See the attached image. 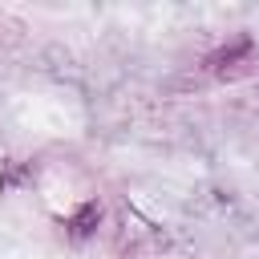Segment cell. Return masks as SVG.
Returning <instances> with one entry per match:
<instances>
[{"mask_svg":"<svg viewBox=\"0 0 259 259\" xmlns=\"http://www.w3.org/2000/svg\"><path fill=\"white\" fill-rule=\"evenodd\" d=\"M251 49H255V40L243 32V36H235V45H223V49H214L202 65H206V73H227V69H235L239 61H247L251 57Z\"/></svg>","mask_w":259,"mask_h":259,"instance_id":"cell-1","label":"cell"},{"mask_svg":"<svg viewBox=\"0 0 259 259\" xmlns=\"http://www.w3.org/2000/svg\"><path fill=\"white\" fill-rule=\"evenodd\" d=\"M97 223H101V206L89 198V202L77 206L73 219H65V231H69V239H89V235L97 231Z\"/></svg>","mask_w":259,"mask_h":259,"instance_id":"cell-2","label":"cell"}]
</instances>
